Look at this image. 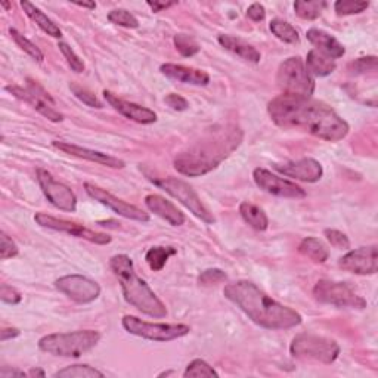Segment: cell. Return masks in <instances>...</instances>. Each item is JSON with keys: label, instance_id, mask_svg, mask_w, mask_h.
<instances>
[{"label": "cell", "instance_id": "cell-30", "mask_svg": "<svg viewBox=\"0 0 378 378\" xmlns=\"http://www.w3.org/2000/svg\"><path fill=\"white\" fill-rule=\"evenodd\" d=\"M174 254H178V250L174 249V247L158 245V247H152V249L147 252V254H145V260H147L148 266L154 272H159V271H163V268L167 263V260Z\"/></svg>", "mask_w": 378, "mask_h": 378}, {"label": "cell", "instance_id": "cell-51", "mask_svg": "<svg viewBox=\"0 0 378 378\" xmlns=\"http://www.w3.org/2000/svg\"><path fill=\"white\" fill-rule=\"evenodd\" d=\"M27 374L28 377H46V372L40 368H32Z\"/></svg>", "mask_w": 378, "mask_h": 378}, {"label": "cell", "instance_id": "cell-10", "mask_svg": "<svg viewBox=\"0 0 378 378\" xmlns=\"http://www.w3.org/2000/svg\"><path fill=\"white\" fill-rule=\"evenodd\" d=\"M5 91L12 93L17 99L22 100V103L32 105L49 122L60 123L64 120V115L55 108V100L51 93L37 82L27 79V84L24 87L17 84H8L5 86Z\"/></svg>", "mask_w": 378, "mask_h": 378}, {"label": "cell", "instance_id": "cell-3", "mask_svg": "<svg viewBox=\"0 0 378 378\" xmlns=\"http://www.w3.org/2000/svg\"><path fill=\"white\" fill-rule=\"evenodd\" d=\"M242 142V132L237 126H226L206 135L173 159L174 169L183 176H204L234 152Z\"/></svg>", "mask_w": 378, "mask_h": 378}, {"label": "cell", "instance_id": "cell-34", "mask_svg": "<svg viewBox=\"0 0 378 378\" xmlns=\"http://www.w3.org/2000/svg\"><path fill=\"white\" fill-rule=\"evenodd\" d=\"M370 8V2H360V0H337L334 4V11L339 17H347V15H356V13H362Z\"/></svg>", "mask_w": 378, "mask_h": 378}, {"label": "cell", "instance_id": "cell-12", "mask_svg": "<svg viewBox=\"0 0 378 378\" xmlns=\"http://www.w3.org/2000/svg\"><path fill=\"white\" fill-rule=\"evenodd\" d=\"M55 288L79 304L92 303L100 296V285L96 281L79 273L65 275L58 278L55 281Z\"/></svg>", "mask_w": 378, "mask_h": 378}, {"label": "cell", "instance_id": "cell-28", "mask_svg": "<svg viewBox=\"0 0 378 378\" xmlns=\"http://www.w3.org/2000/svg\"><path fill=\"white\" fill-rule=\"evenodd\" d=\"M299 253L303 254L304 257L311 259L315 263H325L330 257V252L327 249V245L318 238L308 237L304 238L300 245H299Z\"/></svg>", "mask_w": 378, "mask_h": 378}, {"label": "cell", "instance_id": "cell-29", "mask_svg": "<svg viewBox=\"0 0 378 378\" xmlns=\"http://www.w3.org/2000/svg\"><path fill=\"white\" fill-rule=\"evenodd\" d=\"M327 6L328 4L324 0H297V2H294V12L301 20L313 21L321 17Z\"/></svg>", "mask_w": 378, "mask_h": 378}, {"label": "cell", "instance_id": "cell-5", "mask_svg": "<svg viewBox=\"0 0 378 378\" xmlns=\"http://www.w3.org/2000/svg\"><path fill=\"white\" fill-rule=\"evenodd\" d=\"M99 340L100 332L95 330L53 332L39 340V348L52 356L80 358L86 352H91Z\"/></svg>", "mask_w": 378, "mask_h": 378}, {"label": "cell", "instance_id": "cell-43", "mask_svg": "<svg viewBox=\"0 0 378 378\" xmlns=\"http://www.w3.org/2000/svg\"><path fill=\"white\" fill-rule=\"evenodd\" d=\"M20 253L18 245L9 238L5 232H0V259L8 260L12 257H17Z\"/></svg>", "mask_w": 378, "mask_h": 378}, {"label": "cell", "instance_id": "cell-26", "mask_svg": "<svg viewBox=\"0 0 378 378\" xmlns=\"http://www.w3.org/2000/svg\"><path fill=\"white\" fill-rule=\"evenodd\" d=\"M304 67H306L308 72L311 76L315 77H327L332 74L334 71L337 68V64L331 58L322 55L321 52H318L316 49H312L308 52L306 56V63H304Z\"/></svg>", "mask_w": 378, "mask_h": 378}, {"label": "cell", "instance_id": "cell-42", "mask_svg": "<svg viewBox=\"0 0 378 378\" xmlns=\"http://www.w3.org/2000/svg\"><path fill=\"white\" fill-rule=\"evenodd\" d=\"M324 237L334 247V249H339V250H348V249H351V241H348L347 235L343 234V232L337 230V229H325L324 230Z\"/></svg>", "mask_w": 378, "mask_h": 378}, {"label": "cell", "instance_id": "cell-46", "mask_svg": "<svg viewBox=\"0 0 378 378\" xmlns=\"http://www.w3.org/2000/svg\"><path fill=\"white\" fill-rule=\"evenodd\" d=\"M247 17L254 22H260L266 18V9L261 4H253L247 9Z\"/></svg>", "mask_w": 378, "mask_h": 378}, {"label": "cell", "instance_id": "cell-4", "mask_svg": "<svg viewBox=\"0 0 378 378\" xmlns=\"http://www.w3.org/2000/svg\"><path fill=\"white\" fill-rule=\"evenodd\" d=\"M110 268L122 285L124 300L141 313L162 319L167 316L166 304L157 297L151 287L136 273L133 260L127 254H115L110 260Z\"/></svg>", "mask_w": 378, "mask_h": 378}, {"label": "cell", "instance_id": "cell-18", "mask_svg": "<svg viewBox=\"0 0 378 378\" xmlns=\"http://www.w3.org/2000/svg\"><path fill=\"white\" fill-rule=\"evenodd\" d=\"M339 266L355 275H374L378 269L377 245L359 247L356 250L348 252L339 260Z\"/></svg>", "mask_w": 378, "mask_h": 378}, {"label": "cell", "instance_id": "cell-23", "mask_svg": "<svg viewBox=\"0 0 378 378\" xmlns=\"http://www.w3.org/2000/svg\"><path fill=\"white\" fill-rule=\"evenodd\" d=\"M306 37L316 48L318 52H321L322 55L331 58L334 61L344 56L346 53L344 46L336 37H332L324 30H319V28H311V30L306 32Z\"/></svg>", "mask_w": 378, "mask_h": 378}, {"label": "cell", "instance_id": "cell-14", "mask_svg": "<svg viewBox=\"0 0 378 378\" xmlns=\"http://www.w3.org/2000/svg\"><path fill=\"white\" fill-rule=\"evenodd\" d=\"M36 176L41 188V193L45 194V197L53 207L68 213L76 211L77 197L71 191L70 186H67L63 182L55 181L52 174L45 169H39Z\"/></svg>", "mask_w": 378, "mask_h": 378}, {"label": "cell", "instance_id": "cell-9", "mask_svg": "<svg viewBox=\"0 0 378 378\" xmlns=\"http://www.w3.org/2000/svg\"><path fill=\"white\" fill-rule=\"evenodd\" d=\"M122 325L132 336L158 343L178 340L188 336L191 331V327L186 324H154L142 321V319L132 315L123 316Z\"/></svg>", "mask_w": 378, "mask_h": 378}, {"label": "cell", "instance_id": "cell-16", "mask_svg": "<svg viewBox=\"0 0 378 378\" xmlns=\"http://www.w3.org/2000/svg\"><path fill=\"white\" fill-rule=\"evenodd\" d=\"M253 179L261 191H265L275 197L294 198V200L306 197V191H304L301 186H299L297 183L288 179L276 176V174H273L272 171L266 169H260V167L256 169L253 171Z\"/></svg>", "mask_w": 378, "mask_h": 378}, {"label": "cell", "instance_id": "cell-39", "mask_svg": "<svg viewBox=\"0 0 378 378\" xmlns=\"http://www.w3.org/2000/svg\"><path fill=\"white\" fill-rule=\"evenodd\" d=\"M108 21L120 25L124 28H138L139 27V21L138 18L133 15V13H130L126 9H114L108 13Z\"/></svg>", "mask_w": 378, "mask_h": 378}, {"label": "cell", "instance_id": "cell-32", "mask_svg": "<svg viewBox=\"0 0 378 378\" xmlns=\"http://www.w3.org/2000/svg\"><path fill=\"white\" fill-rule=\"evenodd\" d=\"M55 378H103L104 372L89 365H70L53 374Z\"/></svg>", "mask_w": 378, "mask_h": 378}, {"label": "cell", "instance_id": "cell-38", "mask_svg": "<svg viewBox=\"0 0 378 378\" xmlns=\"http://www.w3.org/2000/svg\"><path fill=\"white\" fill-rule=\"evenodd\" d=\"M70 91L79 100H82L84 105L91 108H98V110L104 108L103 103H100V100L95 96V93H92L89 89H86V87H82L77 83H70Z\"/></svg>", "mask_w": 378, "mask_h": 378}, {"label": "cell", "instance_id": "cell-45", "mask_svg": "<svg viewBox=\"0 0 378 378\" xmlns=\"http://www.w3.org/2000/svg\"><path fill=\"white\" fill-rule=\"evenodd\" d=\"M164 103H166V105H169L174 111H185L189 108L188 100L178 93H169L164 98Z\"/></svg>", "mask_w": 378, "mask_h": 378}, {"label": "cell", "instance_id": "cell-7", "mask_svg": "<svg viewBox=\"0 0 378 378\" xmlns=\"http://www.w3.org/2000/svg\"><path fill=\"white\" fill-rule=\"evenodd\" d=\"M341 352L340 344L328 337L316 336V334L300 332L289 344V353L297 359H312L325 365L336 362Z\"/></svg>", "mask_w": 378, "mask_h": 378}, {"label": "cell", "instance_id": "cell-24", "mask_svg": "<svg viewBox=\"0 0 378 378\" xmlns=\"http://www.w3.org/2000/svg\"><path fill=\"white\" fill-rule=\"evenodd\" d=\"M217 41H219V45L222 48H225L226 51L240 56L241 60H244L247 63L259 64L261 60V53L253 45L244 41L242 39L229 36V34H221L219 37H217Z\"/></svg>", "mask_w": 378, "mask_h": 378}, {"label": "cell", "instance_id": "cell-50", "mask_svg": "<svg viewBox=\"0 0 378 378\" xmlns=\"http://www.w3.org/2000/svg\"><path fill=\"white\" fill-rule=\"evenodd\" d=\"M74 5H76V6H79V8L91 9V11L96 9V4H95V2H74Z\"/></svg>", "mask_w": 378, "mask_h": 378}, {"label": "cell", "instance_id": "cell-15", "mask_svg": "<svg viewBox=\"0 0 378 378\" xmlns=\"http://www.w3.org/2000/svg\"><path fill=\"white\" fill-rule=\"evenodd\" d=\"M84 191L91 198L100 202L103 206H107L108 209H111L114 213H117L119 216L126 217V219L136 221V222H150V219H151L148 213H145L142 209L130 204V202H126L122 198H117L111 193L105 191L104 188L96 186L91 182H86Z\"/></svg>", "mask_w": 378, "mask_h": 378}, {"label": "cell", "instance_id": "cell-41", "mask_svg": "<svg viewBox=\"0 0 378 378\" xmlns=\"http://www.w3.org/2000/svg\"><path fill=\"white\" fill-rule=\"evenodd\" d=\"M58 48H60V51L63 52L64 58L67 60V64L71 67L72 71L74 72L84 71V63H83L82 58L74 52V49H72L70 45H67V43H64V41L58 43Z\"/></svg>", "mask_w": 378, "mask_h": 378}, {"label": "cell", "instance_id": "cell-33", "mask_svg": "<svg viewBox=\"0 0 378 378\" xmlns=\"http://www.w3.org/2000/svg\"><path fill=\"white\" fill-rule=\"evenodd\" d=\"M9 33L12 36V40L15 41L18 45V48H21L28 56H32L33 60L37 61V63L45 61V55H43L40 48L37 45H34V43L30 39H27L22 33H20L17 28H11Z\"/></svg>", "mask_w": 378, "mask_h": 378}, {"label": "cell", "instance_id": "cell-37", "mask_svg": "<svg viewBox=\"0 0 378 378\" xmlns=\"http://www.w3.org/2000/svg\"><path fill=\"white\" fill-rule=\"evenodd\" d=\"M183 377L185 378H188V377H219V374H217V371L211 365H209L206 360L194 359L186 367Z\"/></svg>", "mask_w": 378, "mask_h": 378}, {"label": "cell", "instance_id": "cell-8", "mask_svg": "<svg viewBox=\"0 0 378 378\" xmlns=\"http://www.w3.org/2000/svg\"><path fill=\"white\" fill-rule=\"evenodd\" d=\"M155 186L163 189L170 197L176 198L183 207H186L195 217L201 219L207 225H213L216 222L213 213L206 207L204 202L201 201L195 189L188 182L178 178H148Z\"/></svg>", "mask_w": 378, "mask_h": 378}, {"label": "cell", "instance_id": "cell-36", "mask_svg": "<svg viewBox=\"0 0 378 378\" xmlns=\"http://www.w3.org/2000/svg\"><path fill=\"white\" fill-rule=\"evenodd\" d=\"M377 68H378V60L374 55L358 58V60L352 61L347 65V71H351V74H355V76L367 74V72H375Z\"/></svg>", "mask_w": 378, "mask_h": 378}, {"label": "cell", "instance_id": "cell-49", "mask_svg": "<svg viewBox=\"0 0 378 378\" xmlns=\"http://www.w3.org/2000/svg\"><path fill=\"white\" fill-rule=\"evenodd\" d=\"M28 374L20 370H9L8 367H4V370L0 371V377L2 378H11V377H27Z\"/></svg>", "mask_w": 378, "mask_h": 378}, {"label": "cell", "instance_id": "cell-6", "mask_svg": "<svg viewBox=\"0 0 378 378\" xmlns=\"http://www.w3.org/2000/svg\"><path fill=\"white\" fill-rule=\"evenodd\" d=\"M276 84L282 91V95L312 98L315 92V80L300 56L288 58L280 65L276 72Z\"/></svg>", "mask_w": 378, "mask_h": 378}, {"label": "cell", "instance_id": "cell-13", "mask_svg": "<svg viewBox=\"0 0 378 378\" xmlns=\"http://www.w3.org/2000/svg\"><path fill=\"white\" fill-rule=\"evenodd\" d=\"M34 221L37 225H40L43 228H48V229L58 230V232H64V234L72 235L76 238H82V240H86V241H89L92 244H98V245H107L112 240L108 234L92 230V229L86 228L80 223L71 222L67 219H60V217H53V216L46 214V213H37L34 216Z\"/></svg>", "mask_w": 378, "mask_h": 378}, {"label": "cell", "instance_id": "cell-19", "mask_svg": "<svg viewBox=\"0 0 378 378\" xmlns=\"http://www.w3.org/2000/svg\"><path fill=\"white\" fill-rule=\"evenodd\" d=\"M52 147L56 148V150L63 151L64 154L77 157V158L86 159V162L96 163V164L105 166V167H110V169H124L126 167V163L123 162V159H120L117 157H112V155L104 154V152H100V151L89 150V148H83V147H80V145L71 143V142L53 141L52 142Z\"/></svg>", "mask_w": 378, "mask_h": 378}, {"label": "cell", "instance_id": "cell-27", "mask_svg": "<svg viewBox=\"0 0 378 378\" xmlns=\"http://www.w3.org/2000/svg\"><path fill=\"white\" fill-rule=\"evenodd\" d=\"M240 214L244 219V222L249 226H252L254 230L263 232L269 228V219H268L265 210L253 204V202H249V201L241 202Z\"/></svg>", "mask_w": 378, "mask_h": 378}, {"label": "cell", "instance_id": "cell-17", "mask_svg": "<svg viewBox=\"0 0 378 378\" xmlns=\"http://www.w3.org/2000/svg\"><path fill=\"white\" fill-rule=\"evenodd\" d=\"M273 169L287 178L308 183L319 182L324 176V167L315 158H300L296 162L275 163Z\"/></svg>", "mask_w": 378, "mask_h": 378}, {"label": "cell", "instance_id": "cell-44", "mask_svg": "<svg viewBox=\"0 0 378 378\" xmlns=\"http://www.w3.org/2000/svg\"><path fill=\"white\" fill-rule=\"evenodd\" d=\"M0 300L8 304H18L21 303L22 296L13 287L8 284H2V287H0Z\"/></svg>", "mask_w": 378, "mask_h": 378}, {"label": "cell", "instance_id": "cell-35", "mask_svg": "<svg viewBox=\"0 0 378 378\" xmlns=\"http://www.w3.org/2000/svg\"><path fill=\"white\" fill-rule=\"evenodd\" d=\"M173 43H174V48H176V51L185 58L194 56L201 51L198 41L188 34H176L173 37Z\"/></svg>", "mask_w": 378, "mask_h": 378}, {"label": "cell", "instance_id": "cell-40", "mask_svg": "<svg viewBox=\"0 0 378 378\" xmlns=\"http://www.w3.org/2000/svg\"><path fill=\"white\" fill-rule=\"evenodd\" d=\"M228 281V275L222 269H206L204 272H201L198 276V284L202 287H210V285H217L221 282Z\"/></svg>", "mask_w": 378, "mask_h": 378}, {"label": "cell", "instance_id": "cell-31", "mask_svg": "<svg viewBox=\"0 0 378 378\" xmlns=\"http://www.w3.org/2000/svg\"><path fill=\"white\" fill-rule=\"evenodd\" d=\"M269 28H271L272 34L276 39H280L281 41H284V43H289V45H296V43L300 41L299 32L296 30V28L292 24L284 21V20H280V18L272 20L271 24H269Z\"/></svg>", "mask_w": 378, "mask_h": 378}, {"label": "cell", "instance_id": "cell-48", "mask_svg": "<svg viewBox=\"0 0 378 378\" xmlns=\"http://www.w3.org/2000/svg\"><path fill=\"white\" fill-rule=\"evenodd\" d=\"M147 5L152 9V12H162L164 9L176 6L178 2H159V0H154V2H147Z\"/></svg>", "mask_w": 378, "mask_h": 378}, {"label": "cell", "instance_id": "cell-2", "mask_svg": "<svg viewBox=\"0 0 378 378\" xmlns=\"http://www.w3.org/2000/svg\"><path fill=\"white\" fill-rule=\"evenodd\" d=\"M223 294L261 328L289 330L299 327L303 321L297 311L273 300L252 281L241 280L228 284Z\"/></svg>", "mask_w": 378, "mask_h": 378}, {"label": "cell", "instance_id": "cell-47", "mask_svg": "<svg viewBox=\"0 0 378 378\" xmlns=\"http://www.w3.org/2000/svg\"><path fill=\"white\" fill-rule=\"evenodd\" d=\"M21 334V331L15 327H8V328H2V331H0V341H8V340H12L18 337Z\"/></svg>", "mask_w": 378, "mask_h": 378}, {"label": "cell", "instance_id": "cell-20", "mask_svg": "<svg viewBox=\"0 0 378 378\" xmlns=\"http://www.w3.org/2000/svg\"><path fill=\"white\" fill-rule=\"evenodd\" d=\"M103 95H104L107 103L115 111H119L122 115H124V117L129 119V120L136 122L139 124H152L158 119L157 114L152 110H150L147 107L138 105L135 103H129V100H126L123 98H119L117 95H114L110 91H104Z\"/></svg>", "mask_w": 378, "mask_h": 378}, {"label": "cell", "instance_id": "cell-25", "mask_svg": "<svg viewBox=\"0 0 378 378\" xmlns=\"http://www.w3.org/2000/svg\"><path fill=\"white\" fill-rule=\"evenodd\" d=\"M22 11L25 12V15L30 18L41 32H45L48 36L55 37V39H61L63 37V32L61 28L58 27L45 12H41L39 8H36L33 4L27 2V0H22L20 4Z\"/></svg>", "mask_w": 378, "mask_h": 378}, {"label": "cell", "instance_id": "cell-11", "mask_svg": "<svg viewBox=\"0 0 378 378\" xmlns=\"http://www.w3.org/2000/svg\"><path fill=\"white\" fill-rule=\"evenodd\" d=\"M313 297L319 303L336 308L365 309L368 304L365 299L358 296L347 284L331 280H319L313 287Z\"/></svg>", "mask_w": 378, "mask_h": 378}, {"label": "cell", "instance_id": "cell-21", "mask_svg": "<svg viewBox=\"0 0 378 378\" xmlns=\"http://www.w3.org/2000/svg\"><path fill=\"white\" fill-rule=\"evenodd\" d=\"M145 206L171 226H182L186 221L185 214L171 201L158 194H150L145 197Z\"/></svg>", "mask_w": 378, "mask_h": 378}, {"label": "cell", "instance_id": "cell-1", "mask_svg": "<svg viewBox=\"0 0 378 378\" xmlns=\"http://www.w3.org/2000/svg\"><path fill=\"white\" fill-rule=\"evenodd\" d=\"M268 112L278 127L303 129L327 142H339L351 132V126L336 111L312 98L280 95L268 104Z\"/></svg>", "mask_w": 378, "mask_h": 378}, {"label": "cell", "instance_id": "cell-22", "mask_svg": "<svg viewBox=\"0 0 378 378\" xmlns=\"http://www.w3.org/2000/svg\"><path fill=\"white\" fill-rule=\"evenodd\" d=\"M159 71H162L166 77L185 83V84L207 86L210 83L209 72L198 70V68H193V67L167 63L159 67Z\"/></svg>", "mask_w": 378, "mask_h": 378}, {"label": "cell", "instance_id": "cell-52", "mask_svg": "<svg viewBox=\"0 0 378 378\" xmlns=\"http://www.w3.org/2000/svg\"><path fill=\"white\" fill-rule=\"evenodd\" d=\"M2 6H4L5 9H9V6H11V5H9V4H6V2H2Z\"/></svg>", "mask_w": 378, "mask_h": 378}]
</instances>
